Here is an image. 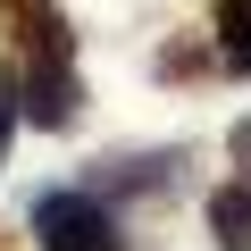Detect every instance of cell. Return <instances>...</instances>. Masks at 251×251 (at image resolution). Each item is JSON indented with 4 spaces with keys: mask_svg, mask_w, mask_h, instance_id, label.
Listing matches in <instances>:
<instances>
[{
    "mask_svg": "<svg viewBox=\"0 0 251 251\" xmlns=\"http://www.w3.org/2000/svg\"><path fill=\"white\" fill-rule=\"evenodd\" d=\"M34 243H42V251H126L117 218H109L92 193H42V201H34Z\"/></svg>",
    "mask_w": 251,
    "mask_h": 251,
    "instance_id": "6da1fadb",
    "label": "cell"
},
{
    "mask_svg": "<svg viewBox=\"0 0 251 251\" xmlns=\"http://www.w3.org/2000/svg\"><path fill=\"white\" fill-rule=\"evenodd\" d=\"M9 92H17V117H34V126H67L75 100H84V84L67 75L59 50H25V75H17Z\"/></svg>",
    "mask_w": 251,
    "mask_h": 251,
    "instance_id": "7a4b0ae2",
    "label": "cell"
},
{
    "mask_svg": "<svg viewBox=\"0 0 251 251\" xmlns=\"http://www.w3.org/2000/svg\"><path fill=\"white\" fill-rule=\"evenodd\" d=\"M209 234H218L226 251H251V176L209 193Z\"/></svg>",
    "mask_w": 251,
    "mask_h": 251,
    "instance_id": "3957f363",
    "label": "cell"
},
{
    "mask_svg": "<svg viewBox=\"0 0 251 251\" xmlns=\"http://www.w3.org/2000/svg\"><path fill=\"white\" fill-rule=\"evenodd\" d=\"M218 59L251 75V0H218Z\"/></svg>",
    "mask_w": 251,
    "mask_h": 251,
    "instance_id": "277c9868",
    "label": "cell"
},
{
    "mask_svg": "<svg viewBox=\"0 0 251 251\" xmlns=\"http://www.w3.org/2000/svg\"><path fill=\"white\" fill-rule=\"evenodd\" d=\"M168 176H176L168 151H151V159H109V184H117V193H168Z\"/></svg>",
    "mask_w": 251,
    "mask_h": 251,
    "instance_id": "5b68a950",
    "label": "cell"
},
{
    "mask_svg": "<svg viewBox=\"0 0 251 251\" xmlns=\"http://www.w3.org/2000/svg\"><path fill=\"white\" fill-rule=\"evenodd\" d=\"M9 143H17V92H9V75H0V159H9Z\"/></svg>",
    "mask_w": 251,
    "mask_h": 251,
    "instance_id": "8992f818",
    "label": "cell"
},
{
    "mask_svg": "<svg viewBox=\"0 0 251 251\" xmlns=\"http://www.w3.org/2000/svg\"><path fill=\"white\" fill-rule=\"evenodd\" d=\"M234 159H243V176H251V117L234 126Z\"/></svg>",
    "mask_w": 251,
    "mask_h": 251,
    "instance_id": "52a82bcc",
    "label": "cell"
}]
</instances>
